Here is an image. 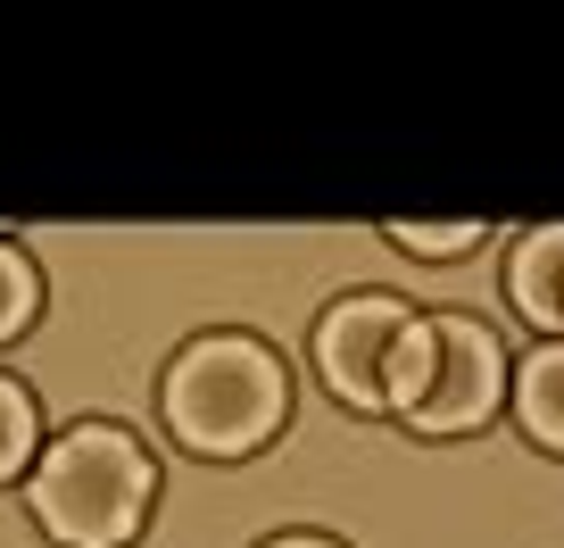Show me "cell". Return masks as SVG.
<instances>
[{
    "label": "cell",
    "instance_id": "5",
    "mask_svg": "<svg viewBox=\"0 0 564 548\" xmlns=\"http://www.w3.org/2000/svg\"><path fill=\"white\" fill-rule=\"evenodd\" d=\"M507 291H514V308H523L531 324H547V333L564 324V225H540V233L514 241Z\"/></svg>",
    "mask_w": 564,
    "mask_h": 548
},
{
    "label": "cell",
    "instance_id": "7",
    "mask_svg": "<svg viewBox=\"0 0 564 548\" xmlns=\"http://www.w3.org/2000/svg\"><path fill=\"white\" fill-rule=\"evenodd\" d=\"M34 441H42L34 432V399L0 374V482H18L25 465H34Z\"/></svg>",
    "mask_w": 564,
    "mask_h": 548
},
{
    "label": "cell",
    "instance_id": "10",
    "mask_svg": "<svg viewBox=\"0 0 564 548\" xmlns=\"http://www.w3.org/2000/svg\"><path fill=\"white\" fill-rule=\"evenodd\" d=\"M465 241H481V225H399V249L415 258H457Z\"/></svg>",
    "mask_w": 564,
    "mask_h": 548
},
{
    "label": "cell",
    "instance_id": "6",
    "mask_svg": "<svg viewBox=\"0 0 564 548\" xmlns=\"http://www.w3.org/2000/svg\"><path fill=\"white\" fill-rule=\"evenodd\" d=\"M514 416H523L531 441L564 449V350H540L523 374H514Z\"/></svg>",
    "mask_w": 564,
    "mask_h": 548
},
{
    "label": "cell",
    "instance_id": "4",
    "mask_svg": "<svg viewBox=\"0 0 564 548\" xmlns=\"http://www.w3.org/2000/svg\"><path fill=\"white\" fill-rule=\"evenodd\" d=\"M415 333V316H406L399 300H340L333 316H324L316 333V366L324 383L340 390L349 407H390V357H399V341Z\"/></svg>",
    "mask_w": 564,
    "mask_h": 548
},
{
    "label": "cell",
    "instance_id": "9",
    "mask_svg": "<svg viewBox=\"0 0 564 548\" xmlns=\"http://www.w3.org/2000/svg\"><path fill=\"white\" fill-rule=\"evenodd\" d=\"M423 383H432V324L415 316V333H406V341H399V357H390V407L406 416V407L423 399Z\"/></svg>",
    "mask_w": 564,
    "mask_h": 548
},
{
    "label": "cell",
    "instance_id": "3",
    "mask_svg": "<svg viewBox=\"0 0 564 548\" xmlns=\"http://www.w3.org/2000/svg\"><path fill=\"white\" fill-rule=\"evenodd\" d=\"M498 383H507L498 341L481 333V324H465V316H441L432 324V383L406 407V425L415 432H474V425H490Z\"/></svg>",
    "mask_w": 564,
    "mask_h": 548
},
{
    "label": "cell",
    "instance_id": "11",
    "mask_svg": "<svg viewBox=\"0 0 564 548\" xmlns=\"http://www.w3.org/2000/svg\"><path fill=\"white\" fill-rule=\"evenodd\" d=\"M265 548H333V540H265Z\"/></svg>",
    "mask_w": 564,
    "mask_h": 548
},
{
    "label": "cell",
    "instance_id": "1",
    "mask_svg": "<svg viewBox=\"0 0 564 548\" xmlns=\"http://www.w3.org/2000/svg\"><path fill=\"white\" fill-rule=\"evenodd\" d=\"M25 507L58 548H124L150 515V458L117 425H75L34 458Z\"/></svg>",
    "mask_w": 564,
    "mask_h": 548
},
{
    "label": "cell",
    "instance_id": "2",
    "mask_svg": "<svg viewBox=\"0 0 564 548\" xmlns=\"http://www.w3.org/2000/svg\"><path fill=\"white\" fill-rule=\"evenodd\" d=\"M166 425L199 458H241L282 425V366L249 333H208L166 366Z\"/></svg>",
    "mask_w": 564,
    "mask_h": 548
},
{
    "label": "cell",
    "instance_id": "8",
    "mask_svg": "<svg viewBox=\"0 0 564 548\" xmlns=\"http://www.w3.org/2000/svg\"><path fill=\"white\" fill-rule=\"evenodd\" d=\"M34 308H42V283H34V266H25L18 249L0 241V341H9V333H25V324H34Z\"/></svg>",
    "mask_w": 564,
    "mask_h": 548
}]
</instances>
